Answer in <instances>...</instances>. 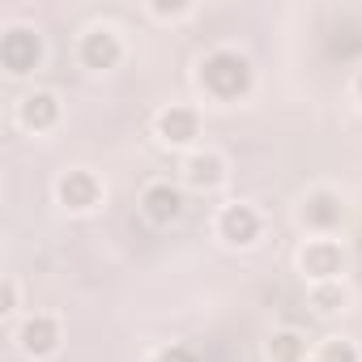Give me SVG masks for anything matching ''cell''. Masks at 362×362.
<instances>
[{
    "mask_svg": "<svg viewBox=\"0 0 362 362\" xmlns=\"http://www.w3.org/2000/svg\"><path fill=\"white\" fill-rule=\"evenodd\" d=\"M18 345H22V354H30V358H47V354H56V345H60V324H56L52 315H30V320L22 324V332H18Z\"/></svg>",
    "mask_w": 362,
    "mask_h": 362,
    "instance_id": "7",
    "label": "cell"
},
{
    "mask_svg": "<svg viewBox=\"0 0 362 362\" xmlns=\"http://www.w3.org/2000/svg\"><path fill=\"white\" fill-rule=\"evenodd\" d=\"M141 214L153 222V226H170L184 218V192L170 188V184H149L141 192Z\"/></svg>",
    "mask_w": 362,
    "mask_h": 362,
    "instance_id": "4",
    "label": "cell"
},
{
    "mask_svg": "<svg viewBox=\"0 0 362 362\" xmlns=\"http://www.w3.org/2000/svg\"><path fill=\"white\" fill-rule=\"evenodd\" d=\"M18 307V286H13V277L5 281V307H0V311H13Z\"/></svg>",
    "mask_w": 362,
    "mask_h": 362,
    "instance_id": "18",
    "label": "cell"
},
{
    "mask_svg": "<svg viewBox=\"0 0 362 362\" xmlns=\"http://www.w3.org/2000/svg\"><path fill=\"white\" fill-rule=\"evenodd\" d=\"M184 175H188V184H192V188L209 192V188H218L222 179H226V162H222L218 153H192L188 166H184Z\"/></svg>",
    "mask_w": 362,
    "mask_h": 362,
    "instance_id": "11",
    "label": "cell"
},
{
    "mask_svg": "<svg viewBox=\"0 0 362 362\" xmlns=\"http://www.w3.org/2000/svg\"><path fill=\"white\" fill-rule=\"evenodd\" d=\"M201 86H205V94L230 103V98H239V94L252 90V64L239 52L222 47V52H214V56L201 60Z\"/></svg>",
    "mask_w": 362,
    "mask_h": 362,
    "instance_id": "1",
    "label": "cell"
},
{
    "mask_svg": "<svg viewBox=\"0 0 362 362\" xmlns=\"http://www.w3.org/2000/svg\"><path fill=\"white\" fill-rule=\"evenodd\" d=\"M197 132H201V115L192 107H166L158 115V136L166 145H188Z\"/></svg>",
    "mask_w": 362,
    "mask_h": 362,
    "instance_id": "9",
    "label": "cell"
},
{
    "mask_svg": "<svg viewBox=\"0 0 362 362\" xmlns=\"http://www.w3.org/2000/svg\"><path fill=\"white\" fill-rule=\"evenodd\" d=\"M269 358H273V362H303V358H307V337L294 332V328L273 332V341H269Z\"/></svg>",
    "mask_w": 362,
    "mask_h": 362,
    "instance_id": "13",
    "label": "cell"
},
{
    "mask_svg": "<svg viewBox=\"0 0 362 362\" xmlns=\"http://www.w3.org/2000/svg\"><path fill=\"white\" fill-rule=\"evenodd\" d=\"M39 60H43V43H39L35 30H26V26L5 30V39H0V64H5L13 77L39 69Z\"/></svg>",
    "mask_w": 362,
    "mask_h": 362,
    "instance_id": "2",
    "label": "cell"
},
{
    "mask_svg": "<svg viewBox=\"0 0 362 362\" xmlns=\"http://www.w3.org/2000/svg\"><path fill=\"white\" fill-rule=\"evenodd\" d=\"M303 222H307L311 230H332V226L341 222V201H337L332 192H315V197H307V205H303Z\"/></svg>",
    "mask_w": 362,
    "mask_h": 362,
    "instance_id": "12",
    "label": "cell"
},
{
    "mask_svg": "<svg viewBox=\"0 0 362 362\" xmlns=\"http://www.w3.org/2000/svg\"><path fill=\"white\" fill-rule=\"evenodd\" d=\"M218 235L235 247H247L260 239V214L252 205H226L222 218H218Z\"/></svg>",
    "mask_w": 362,
    "mask_h": 362,
    "instance_id": "6",
    "label": "cell"
},
{
    "mask_svg": "<svg viewBox=\"0 0 362 362\" xmlns=\"http://www.w3.org/2000/svg\"><path fill=\"white\" fill-rule=\"evenodd\" d=\"M158 362H201V354L192 345H170V349L158 354Z\"/></svg>",
    "mask_w": 362,
    "mask_h": 362,
    "instance_id": "16",
    "label": "cell"
},
{
    "mask_svg": "<svg viewBox=\"0 0 362 362\" xmlns=\"http://www.w3.org/2000/svg\"><path fill=\"white\" fill-rule=\"evenodd\" d=\"M124 60V43H119V35L111 30V26H94V30H86L81 35V64L86 69H115Z\"/></svg>",
    "mask_w": 362,
    "mask_h": 362,
    "instance_id": "3",
    "label": "cell"
},
{
    "mask_svg": "<svg viewBox=\"0 0 362 362\" xmlns=\"http://www.w3.org/2000/svg\"><path fill=\"white\" fill-rule=\"evenodd\" d=\"M18 115H22L26 128L47 132V128H56V119H60V103H56V94H43V90H39V94H26V98H22Z\"/></svg>",
    "mask_w": 362,
    "mask_h": 362,
    "instance_id": "10",
    "label": "cell"
},
{
    "mask_svg": "<svg viewBox=\"0 0 362 362\" xmlns=\"http://www.w3.org/2000/svg\"><path fill=\"white\" fill-rule=\"evenodd\" d=\"M188 13V5H153V18H179Z\"/></svg>",
    "mask_w": 362,
    "mask_h": 362,
    "instance_id": "17",
    "label": "cell"
},
{
    "mask_svg": "<svg viewBox=\"0 0 362 362\" xmlns=\"http://www.w3.org/2000/svg\"><path fill=\"white\" fill-rule=\"evenodd\" d=\"M320 362H358V345L345 341V337H332V341H324Z\"/></svg>",
    "mask_w": 362,
    "mask_h": 362,
    "instance_id": "15",
    "label": "cell"
},
{
    "mask_svg": "<svg viewBox=\"0 0 362 362\" xmlns=\"http://www.w3.org/2000/svg\"><path fill=\"white\" fill-rule=\"evenodd\" d=\"M341 303H345V290H341L337 281H320V286L311 290V307H315V311H337Z\"/></svg>",
    "mask_w": 362,
    "mask_h": 362,
    "instance_id": "14",
    "label": "cell"
},
{
    "mask_svg": "<svg viewBox=\"0 0 362 362\" xmlns=\"http://www.w3.org/2000/svg\"><path fill=\"white\" fill-rule=\"evenodd\" d=\"M298 264H303V273H307L311 281H332V277L341 273V264H345V252H341V243H332V239H311V243L303 247Z\"/></svg>",
    "mask_w": 362,
    "mask_h": 362,
    "instance_id": "5",
    "label": "cell"
},
{
    "mask_svg": "<svg viewBox=\"0 0 362 362\" xmlns=\"http://www.w3.org/2000/svg\"><path fill=\"white\" fill-rule=\"evenodd\" d=\"M358 94H362V73H358Z\"/></svg>",
    "mask_w": 362,
    "mask_h": 362,
    "instance_id": "19",
    "label": "cell"
},
{
    "mask_svg": "<svg viewBox=\"0 0 362 362\" xmlns=\"http://www.w3.org/2000/svg\"><path fill=\"white\" fill-rule=\"evenodd\" d=\"M60 201L69 205V209H94L98 205V197H103V184H98V175H90V170H69L64 179H60Z\"/></svg>",
    "mask_w": 362,
    "mask_h": 362,
    "instance_id": "8",
    "label": "cell"
}]
</instances>
